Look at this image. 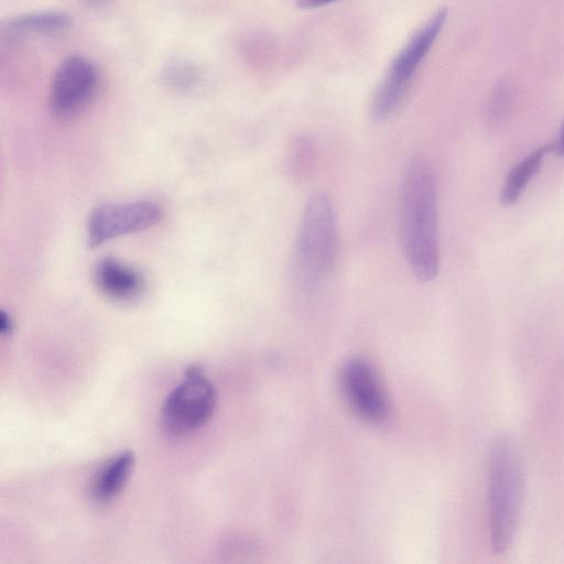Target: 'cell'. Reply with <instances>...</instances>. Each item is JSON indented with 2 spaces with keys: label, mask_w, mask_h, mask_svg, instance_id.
I'll return each mask as SVG.
<instances>
[{
  "label": "cell",
  "mask_w": 564,
  "mask_h": 564,
  "mask_svg": "<svg viewBox=\"0 0 564 564\" xmlns=\"http://www.w3.org/2000/svg\"><path fill=\"white\" fill-rule=\"evenodd\" d=\"M13 322L9 314L1 312L0 315V333L2 336H8L12 333Z\"/></svg>",
  "instance_id": "15"
},
{
  "label": "cell",
  "mask_w": 564,
  "mask_h": 564,
  "mask_svg": "<svg viewBox=\"0 0 564 564\" xmlns=\"http://www.w3.org/2000/svg\"><path fill=\"white\" fill-rule=\"evenodd\" d=\"M549 153H553V143L535 149L509 171L499 195L502 205L510 206L519 200Z\"/></svg>",
  "instance_id": "11"
},
{
  "label": "cell",
  "mask_w": 564,
  "mask_h": 564,
  "mask_svg": "<svg viewBox=\"0 0 564 564\" xmlns=\"http://www.w3.org/2000/svg\"><path fill=\"white\" fill-rule=\"evenodd\" d=\"M336 0H297L296 6L301 9H312L323 7Z\"/></svg>",
  "instance_id": "17"
},
{
  "label": "cell",
  "mask_w": 564,
  "mask_h": 564,
  "mask_svg": "<svg viewBox=\"0 0 564 564\" xmlns=\"http://www.w3.org/2000/svg\"><path fill=\"white\" fill-rule=\"evenodd\" d=\"M161 217V207L149 200L101 205L89 217L88 243L97 247L112 238L148 229Z\"/></svg>",
  "instance_id": "7"
},
{
  "label": "cell",
  "mask_w": 564,
  "mask_h": 564,
  "mask_svg": "<svg viewBox=\"0 0 564 564\" xmlns=\"http://www.w3.org/2000/svg\"><path fill=\"white\" fill-rule=\"evenodd\" d=\"M109 0H86V2L89 4V6H93V7H100V6H104L105 3H107Z\"/></svg>",
  "instance_id": "18"
},
{
  "label": "cell",
  "mask_w": 564,
  "mask_h": 564,
  "mask_svg": "<svg viewBox=\"0 0 564 564\" xmlns=\"http://www.w3.org/2000/svg\"><path fill=\"white\" fill-rule=\"evenodd\" d=\"M553 153L564 159V120L561 124L557 140L553 143Z\"/></svg>",
  "instance_id": "16"
},
{
  "label": "cell",
  "mask_w": 564,
  "mask_h": 564,
  "mask_svg": "<svg viewBox=\"0 0 564 564\" xmlns=\"http://www.w3.org/2000/svg\"><path fill=\"white\" fill-rule=\"evenodd\" d=\"M70 23V18L63 12H32L10 19L2 31L10 35L56 33L69 28Z\"/></svg>",
  "instance_id": "12"
},
{
  "label": "cell",
  "mask_w": 564,
  "mask_h": 564,
  "mask_svg": "<svg viewBox=\"0 0 564 564\" xmlns=\"http://www.w3.org/2000/svg\"><path fill=\"white\" fill-rule=\"evenodd\" d=\"M350 406L362 419L381 421L388 413V401L373 369L362 359L349 360L341 373Z\"/></svg>",
  "instance_id": "8"
},
{
  "label": "cell",
  "mask_w": 564,
  "mask_h": 564,
  "mask_svg": "<svg viewBox=\"0 0 564 564\" xmlns=\"http://www.w3.org/2000/svg\"><path fill=\"white\" fill-rule=\"evenodd\" d=\"M99 87V73L88 58L72 55L56 69L50 93L52 111L58 117H70L85 108Z\"/></svg>",
  "instance_id": "6"
},
{
  "label": "cell",
  "mask_w": 564,
  "mask_h": 564,
  "mask_svg": "<svg viewBox=\"0 0 564 564\" xmlns=\"http://www.w3.org/2000/svg\"><path fill=\"white\" fill-rule=\"evenodd\" d=\"M489 530L490 544L503 554L512 544L524 494V474L514 443L496 438L489 449Z\"/></svg>",
  "instance_id": "2"
},
{
  "label": "cell",
  "mask_w": 564,
  "mask_h": 564,
  "mask_svg": "<svg viewBox=\"0 0 564 564\" xmlns=\"http://www.w3.org/2000/svg\"><path fill=\"white\" fill-rule=\"evenodd\" d=\"M95 280L105 295L120 302L137 299L143 289L142 276L137 270L110 258L98 262Z\"/></svg>",
  "instance_id": "9"
},
{
  "label": "cell",
  "mask_w": 564,
  "mask_h": 564,
  "mask_svg": "<svg viewBox=\"0 0 564 564\" xmlns=\"http://www.w3.org/2000/svg\"><path fill=\"white\" fill-rule=\"evenodd\" d=\"M512 87L507 82L498 84L489 99L487 116L491 123L501 121L510 110L512 105Z\"/></svg>",
  "instance_id": "14"
},
{
  "label": "cell",
  "mask_w": 564,
  "mask_h": 564,
  "mask_svg": "<svg viewBox=\"0 0 564 564\" xmlns=\"http://www.w3.org/2000/svg\"><path fill=\"white\" fill-rule=\"evenodd\" d=\"M217 403V392L199 365L185 370L182 382L166 397L161 410L163 430L183 436L205 425Z\"/></svg>",
  "instance_id": "5"
},
{
  "label": "cell",
  "mask_w": 564,
  "mask_h": 564,
  "mask_svg": "<svg viewBox=\"0 0 564 564\" xmlns=\"http://www.w3.org/2000/svg\"><path fill=\"white\" fill-rule=\"evenodd\" d=\"M337 254L336 214L323 192L307 198L296 242V273L305 289H313L328 276Z\"/></svg>",
  "instance_id": "3"
},
{
  "label": "cell",
  "mask_w": 564,
  "mask_h": 564,
  "mask_svg": "<svg viewBox=\"0 0 564 564\" xmlns=\"http://www.w3.org/2000/svg\"><path fill=\"white\" fill-rule=\"evenodd\" d=\"M400 236L406 262L416 279L429 282L440 269L437 186L422 156L406 166L400 197Z\"/></svg>",
  "instance_id": "1"
},
{
  "label": "cell",
  "mask_w": 564,
  "mask_h": 564,
  "mask_svg": "<svg viewBox=\"0 0 564 564\" xmlns=\"http://www.w3.org/2000/svg\"><path fill=\"white\" fill-rule=\"evenodd\" d=\"M447 9L441 8L409 40L391 62L386 76L378 86L372 101L371 116L376 121H386L402 104L416 68L424 59L443 24Z\"/></svg>",
  "instance_id": "4"
},
{
  "label": "cell",
  "mask_w": 564,
  "mask_h": 564,
  "mask_svg": "<svg viewBox=\"0 0 564 564\" xmlns=\"http://www.w3.org/2000/svg\"><path fill=\"white\" fill-rule=\"evenodd\" d=\"M133 452L124 451L106 462L91 482V496L98 503H108L120 495L134 467Z\"/></svg>",
  "instance_id": "10"
},
{
  "label": "cell",
  "mask_w": 564,
  "mask_h": 564,
  "mask_svg": "<svg viewBox=\"0 0 564 564\" xmlns=\"http://www.w3.org/2000/svg\"><path fill=\"white\" fill-rule=\"evenodd\" d=\"M163 79L169 87L187 91L198 86L202 80V70L191 61L174 58L166 63Z\"/></svg>",
  "instance_id": "13"
}]
</instances>
